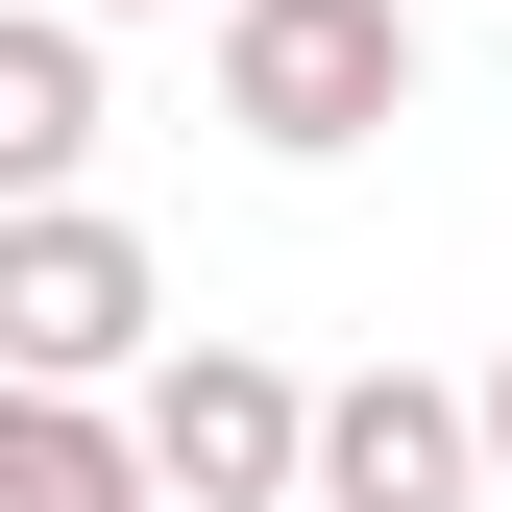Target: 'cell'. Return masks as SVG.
<instances>
[{
  "mask_svg": "<svg viewBox=\"0 0 512 512\" xmlns=\"http://www.w3.org/2000/svg\"><path fill=\"white\" fill-rule=\"evenodd\" d=\"M147 244H122L98 196H49V220H0V391H122L147 366Z\"/></svg>",
  "mask_w": 512,
  "mask_h": 512,
  "instance_id": "obj_3",
  "label": "cell"
},
{
  "mask_svg": "<svg viewBox=\"0 0 512 512\" xmlns=\"http://www.w3.org/2000/svg\"><path fill=\"white\" fill-rule=\"evenodd\" d=\"M49 25H147V0H49Z\"/></svg>",
  "mask_w": 512,
  "mask_h": 512,
  "instance_id": "obj_8",
  "label": "cell"
},
{
  "mask_svg": "<svg viewBox=\"0 0 512 512\" xmlns=\"http://www.w3.org/2000/svg\"><path fill=\"white\" fill-rule=\"evenodd\" d=\"M74 171H98V25L0 0V220H49Z\"/></svg>",
  "mask_w": 512,
  "mask_h": 512,
  "instance_id": "obj_5",
  "label": "cell"
},
{
  "mask_svg": "<svg viewBox=\"0 0 512 512\" xmlns=\"http://www.w3.org/2000/svg\"><path fill=\"white\" fill-rule=\"evenodd\" d=\"M0 512H147L122 488V415L98 391H0Z\"/></svg>",
  "mask_w": 512,
  "mask_h": 512,
  "instance_id": "obj_6",
  "label": "cell"
},
{
  "mask_svg": "<svg viewBox=\"0 0 512 512\" xmlns=\"http://www.w3.org/2000/svg\"><path fill=\"white\" fill-rule=\"evenodd\" d=\"M220 122L269 171H342L415 122V0H220Z\"/></svg>",
  "mask_w": 512,
  "mask_h": 512,
  "instance_id": "obj_1",
  "label": "cell"
},
{
  "mask_svg": "<svg viewBox=\"0 0 512 512\" xmlns=\"http://www.w3.org/2000/svg\"><path fill=\"white\" fill-rule=\"evenodd\" d=\"M464 464H488V488H512V366H488V391H464Z\"/></svg>",
  "mask_w": 512,
  "mask_h": 512,
  "instance_id": "obj_7",
  "label": "cell"
},
{
  "mask_svg": "<svg viewBox=\"0 0 512 512\" xmlns=\"http://www.w3.org/2000/svg\"><path fill=\"white\" fill-rule=\"evenodd\" d=\"M293 512H488V464H464V391H439V366H366V391H317V439H293Z\"/></svg>",
  "mask_w": 512,
  "mask_h": 512,
  "instance_id": "obj_4",
  "label": "cell"
},
{
  "mask_svg": "<svg viewBox=\"0 0 512 512\" xmlns=\"http://www.w3.org/2000/svg\"><path fill=\"white\" fill-rule=\"evenodd\" d=\"M293 439H317V391L269 342H171L147 391H122V488L147 512H293Z\"/></svg>",
  "mask_w": 512,
  "mask_h": 512,
  "instance_id": "obj_2",
  "label": "cell"
}]
</instances>
